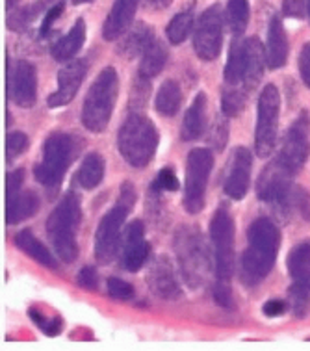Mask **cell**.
<instances>
[{"label":"cell","mask_w":310,"mask_h":351,"mask_svg":"<svg viewBox=\"0 0 310 351\" xmlns=\"http://www.w3.org/2000/svg\"><path fill=\"white\" fill-rule=\"evenodd\" d=\"M281 247L277 225L266 216L257 217L247 230V247L241 255L240 279L247 287H257L272 274Z\"/></svg>","instance_id":"obj_1"},{"label":"cell","mask_w":310,"mask_h":351,"mask_svg":"<svg viewBox=\"0 0 310 351\" xmlns=\"http://www.w3.org/2000/svg\"><path fill=\"white\" fill-rule=\"evenodd\" d=\"M158 128L156 125L141 114H130L127 121L123 123L117 134V149L123 158L127 160L128 166L145 167L158 149Z\"/></svg>","instance_id":"obj_2"},{"label":"cell","mask_w":310,"mask_h":351,"mask_svg":"<svg viewBox=\"0 0 310 351\" xmlns=\"http://www.w3.org/2000/svg\"><path fill=\"white\" fill-rule=\"evenodd\" d=\"M82 219L80 197L76 193H65L47 219V234L56 255L64 262H73L78 256L76 232Z\"/></svg>","instance_id":"obj_3"},{"label":"cell","mask_w":310,"mask_h":351,"mask_svg":"<svg viewBox=\"0 0 310 351\" xmlns=\"http://www.w3.org/2000/svg\"><path fill=\"white\" fill-rule=\"evenodd\" d=\"M175 253L184 282L191 288L203 287L210 275V251L201 230L184 225L175 234Z\"/></svg>","instance_id":"obj_4"},{"label":"cell","mask_w":310,"mask_h":351,"mask_svg":"<svg viewBox=\"0 0 310 351\" xmlns=\"http://www.w3.org/2000/svg\"><path fill=\"white\" fill-rule=\"evenodd\" d=\"M119 91V77L114 67H104L91 84L88 95L84 99L82 125L89 132L106 130L114 114L115 101Z\"/></svg>","instance_id":"obj_5"},{"label":"cell","mask_w":310,"mask_h":351,"mask_svg":"<svg viewBox=\"0 0 310 351\" xmlns=\"http://www.w3.org/2000/svg\"><path fill=\"white\" fill-rule=\"evenodd\" d=\"M78 154V141L75 136L54 132L43 143V156L39 162L34 175L36 179L49 190H56L62 184L64 175L69 169L71 162Z\"/></svg>","instance_id":"obj_6"},{"label":"cell","mask_w":310,"mask_h":351,"mask_svg":"<svg viewBox=\"0 0 310 351\" xmlns=\"http://www.w3.org/2000/svg\"><path fill=\"white\" fill-rule=\"evenodd\" d=\"M136 203V192L130 182H125L121 186L119 201L115 203L112 210L101 219V223L97 227L95 234V256L101 264L112 262L117 255L121 245V230L127 221V216L130 208Z\"/></svg>","instance_id":"obj_7"},{"label":"cell","mask_w":310,"mask_h":351,"mask_svg":"<svg viewBox=\"0 0 310 351\" xmlns=\"http://www.w3.org/2000/svg\"><path fill=\"white\" fill-rule=\"evenodd\" d=\"M278 114H281V95L277 86L267 84L259 99V115L254 128V151L260 158H266L273 153L277 143Z\"/></svg>","instance_id":"obj_8"},{"label":"cell","mask_w":310,"mask_h":351,"mask_svg":"<svg viewBox=\"0 0 310 351\" xmlns=\"http://www.w3.org/2000/svg\"><path fill=\"white\" fill-rule=\"evenodd\" d=\"M210 240L214 245L215 275L228 281L235 271V221L225 206H219L210 221Z\"/></svg>","instance_id":"obj_9"},{"label":"cell","mask_w":310,"mask_h":351,"mask_svg":"<svg viewBox=\"0 0 310 351\" xmlns=\"http://www.w3.org/2000/svg\"><path fill=\"white\" fill-rule=\"evenodd\" d=\"M214 167V156L208 149H193L188 156L186 182H184V208L190 214H199L204 206V193L208 177Z\"/></svg>","instance_id":"obj_10"},{"label":"cell","mask_w":310,"mask_h":351,"mask_svg":"<svg viewBox=\"0 0 310 351\" xmlns=\"http://www.w3.org/2000/svg\"><path fill=\"white\" fill-rule=\"evenodd\" d=\"M309 128V115L301 114L294 121V125L288 128L285 140H283V145H281V151H278L277 158H275L278 166L286 169L294 177L303 169L305 162H307L310 154Z\"/></svg>","instance_id":"obj_11"},{"label":"cell","mask_w":310,"mask_h":351,"mask_svg":"<svg viewBox=\"0 0 310 351\" xmlns=\"http://www.w3.org/2000/svg\"><path fill=\"white\" fill-rule=\"evenodd\" d=\"M223 12L219 4L206 8L197 21L193 32V51L204 62H212L222 54Z\"/></svg>","instance_id":"obj_12"},{"label":"cell","mask_w":310,"mask_h":351,"mask_svg":"<svg viewBox=\"0 0 310 351\" xmlns=\"http://www.w3.org/2000/svg\"><path fill=\"white\" fill-rule=\"evenodd\" d=\"M294 175L283 169L273 160L272 164L262 171L259 182H257V195L266 203L277 204L278 208H294V190L296 186L291 182Z\"/></svg>","instance_id":"obj_13"},{"label":"cell","mask_w":310,"mask_h":351,"mask_svg":"<svg viewBox=\"0 0 310 351\" xmlns=\"http://www.w3.org/2000/svg\"><path fill=\"white\" fill-rule=\"evenodd\" d=\"M10 99L19 108H32L38 99V71L30 62L19 60L10 71Z\"/></svg>","instance_id":"obj_14"},{"label":"cell","mask_w":310,"mask_h":351,"mask_svg":"<svg viewBox=\"0 0 310 351\" xmlns=\"http://www.w3.org/2000/svg\"><path fill=\"white\" fill-rule=\"evenodd\" d=\"M251 171H253V154L246 147H238L230 158L223 182V190L228 197L235 201H241L246 197L251 184Z\"/></svg>","instance_id":"obj_15"},{"label":"cell","mask_w":310,"mask_h":351,"mask_svg":"<svg viewBox=\"0 0 310 351\" xmlns=\"http://www.w3.org/2000/svg\"><path fill=\"white\" fill-rule=\"evenodd\" d=\"M86 73H88V62L86 60H73L69 64H65L58 73L56 91L47 99L49 108H60V106L69 104L76 97L78 90H80Z\"/></svg>","instance_id":"obj_16"},{"label":"cell","mask_w":310,"mask_h":351,"mask_svg":"<svg viewBox=\"0 0 310 351\" xmlns=\"http://www.w3.org/2000/svg\"><path fill=\"white\" fill-rule=\"evenodd\" d=\"M147 285L152 294L164 301H177L182 298V288L178 285L169 258L158 256L154 258L147 271Z\"/></svg>","instance_id":"obj_17"},{"label":"cell","mask_w":310,"mask_h":351,"mask_svg":"<svg viewBox=\"0 0 310 351\" xmlns=\"http://www.w3.org/2000/svg\"><path fill=\"white\" fill-rule=\"evenodd\" d=\"M151 247L145 240V229L141 221H132L125 232L123 242V255H121V266L127 271H138L149 258Z\"/></svg>","instance_id":"obj_18"},{"label":"cell","mask_w":310,"mask_h":351,"mask_svg":"<svg viewBox=\"0 0 310 351\" xmlns=\"http://www.w3.org/2000/svg\"><path fill=\"white\" fill-rule=\"evenodd\" d=\"M138 2L139 0H115L112 12L108 13L106 21L102 25V38L106 41L123 38L128 32V26L132 25Z\"/></svg>","instance_id":"obj_19"},{"label":"cell","mask_w":310,"mask_h":351,"mask_svg":"<svg viewBox=\"0 0 310 351\" xmlns=\"http://www.w3.org/2000/svg\"><path fill=\"white\" fill-rule=\"evenodd\" d=\"M288 38L285 26L277 13L270 17L267 25V43H266V64L270 69H281L288 60Z\"/></svg>","instance_id":"obj_20"},{"label":"cell","mask_w":310,"mask_h":351,"mask_svg":"<svg viewBox=\"0 0 310 351\" xmlns=\"http://www.w3.org/2000/svg\"><path fill=\"white\" fill-rule=\"evenodd\" d=\"M247 75H249V52H247L246 39H235L228 52L227 65L223 71V77L228 86H243L246 88ZM247 90V88H246ZM249 91V90H247Z\"/></svg>","instance_id":"obj_21"},{"label":"cell","mask_w":310,"mask_h":351,"mask_svg":"<svg viewBox=\"0 0 310 351\" xmlns=\"http://www.w3.org/2000/svg\"><path fill=\"white\" fill-rule=\"evenodd\" d=\"M204 127H206V95L201 91L197 93L191 106L184 114L180 138L184 141L199 140L204 134Z\"/></svg>","instance_id":"obj_22"},{"label":"cell","mask_w":310,"mask_h":351,"mask_svg":"<svg viewBox=\"0 0 310 351\" xmlns=\"http://www.w3.org/2000/svg\"><path fill=\"white\" fill-rule=\"evenodd\" d=\"M288 271L294 285L310 294V238L294 245L288 255Z\"/></svg>","instance_id":"obj_23"},{"label":"cell","mask_w":310,"mask_h":351,"mask_svg":"<svg viewBox=\"0 0 310 351\" xmlns=\"http://www.w3.org/2000/svg\"><path fill=\"white\" fill-rule=\"evenodd\" d=\"M84 41H86V23L84 19H78L69 32L52 45V56L58 62H69L82 49Z\"/></svg>","instance_id":"obj_24"},{"label":"cell","mask_w":310,"mask_h":351,"mask_svg":"<svg viewBox=\"0 0 310 351\" xmlns=\"http://www.w3.org/2000/svg\"><path fill=\"white\" fill-rule=\"evenodd\" d=\"M152 41H154V30L151 26H147L145 23H138L132 30H128L123 36L119 54H123L125 58L143 56V52L151 47Z\"/></svg>","instance_id":"obj_25"},{"label":"cell","mask_w":310,"mask_h":351,"mask_svg":"<svg viewBox=\"0 0 310 351\" xmlns=\"http://www.w3.org/2000/svg\"><path fill=\"white\" fill-rule=\"evenodd\" d=\"M39 210V197L34 192H19L8 197L6 221L8 225H17L25 221Z\"/></svg>","instance_id":"obj_26"},{"label":"cell","mask_w":310,"mask_h":351,"mask_svg":"<svg viewBox=\"0 0 310 351\" xmlns=\"http://www.w3.org/2000/svg\"><path fill=\"white\" fill-rule=\"evenodd\" d=\"M15 245H17L21 251H25L30 258H34V261L39 262L41 266H45V268H58V262L56 258H54V255L45 247L43 243L39 242L38 238L34 237L30 230H21L19 234L15 237Z\"/></svg>","instance_id":"obj_27"},{"label":"cell","mask_w":310,"mask_h":351,"mask_svg":"<svg viewBox=\"0 0 310 351\" xmlns=\"http://www.w3.org/2000/svg\"><path fill=\"white\" fill-rule=\"evenodd\" d=\"M106 173V164L99 153L86 154V158L82 160V166L76 173V180L78 184L82 186L84 190H93L101 184Z\"/></svg>","instance_id":"obj_28"},{"label":"cell","mask_w":310,"mask_h":351,"mask_svg":"<svg viewBox=\"0 0 310 351\" xmlns=\"http://www.w3.org/2000/svg\"><path fill=\"white\" fill-rule=\"evenodd\" d=\"M180 104H182V90H180L178 82H175V80H165L160 86L156 99H154V108H156V112L160 115H164V117H173V115L178 114Z\"/></svg>","instance_id":"obj_29"},{"label":"cell","mask_w":310,"mask_h":351,"mask_svg":"<svg viewBox=\"0 0 310 351\" xmlns=\"http://www.w3.org/2000/svg\"><path fill=\"white\" fill-rule=\"evenodd\" d=\"M167 49L162 41H152L151 47L143 52V56H141V64H139V71L138 75H141L143 78H149L152 80L154 77H158L160 73L164 71L165 64H167Z\"/></svg>","instance_id":"obj_30"},{"label":"cell","mask_w":310,"mask_h":351,"mask_svg":"<svg viewBox=\"0 0 310 351\" xmlns=\"http://www.w3.org/2000/svg\"><path fill=\"white\" fill-rule=\"evenodd\" d=\"M193 25H195V12H193V4H191L182 12H178L171 19V23L167 25V30H165L167 39L171 41L173 45L182 43L184 39L190 36Z\"/></svg>","instance_id":"obj_31"},{"label":"cell","mask_w":310,"mask_h":351,"mask_svg":"<svg viewBox=\"0 0 310 351\" xmlns=\"http://www.w3.org/2000/svg\"><path fill=\"white\" fill-rule=\"evenodd\" d=\"M227 23L235 36H241L246 32L247 23H249V0H228Z\"/></svg>","instance_id":"obj_32"},{"label":"cell","mask_w":310,"mask_h":351,"mask_svg":"<svg viewBox=\"0 0 310 351\" xmlns=\"http://www.w3.org/2000/svg\"><path fill=\"white\" fill-rule=\"evenodd\" d=\"M247 95H249V91L241 90L238 86H230V88H225L222 93V110L223 115H227V117H236V115H240L246 108V102H247Z\"/></svg>","instance_id":"obj_33"},{"label":"cell","mask_w":310,"mask_h":351,"mask_svg":"<svg viewBox=\"0 0 310 351\" xmlns=\"http://www.w3.org/2000/svg\"><path fill=\"white\" fill-rule=\"evenodd\" d=\"M228 141V121L227 115H217L208 130V143L214 151H223Z\"/></svg>","instance_id":"obj_34"},{"label":"cell","mask_w":310,"mask_h":351,"mask_svg":"<svg viewBox=\"0 0 310 351\" xmlns=\"http://www.w3.org/2000/svg\"><path fill=\"white\" fill-rule=\"evenodd\" d=\"M149 93H151V80L138 75L136 80H134L132 93H130V106L132 108H141L149 99Z\"/></svg>","instance_id":"obj_35"},{"label":"cell","mask_w":310,"mask_h":351,"mask_svg":"<svg viewBox=\"0 0 310 351\" xmlns=\"http://www.w3.org/2000/svg\"><path fill=\"white\" fill-rule=\"evenodd\" d=\"M309 292L305 288L294 285L290 288V300H291V311L298 318H305L307 316V311H309L310 300H309Z\"/></svg>","instance_id":"obj_36"},{"label":"cell","mask_w":310,"mask_h":351,"mask_svg":"<svg viewBox=\"0 0 310 351\" xmlns=\"http://www.w3.org/2000/svg\"><path fill=\"white\" fill-rule=\"evenodd\" d=\"M108 294L117 301H130L134 298V288L130 282L117 279V277H110L108 279Z\"/></svg>","instance_id":"obj_37"},{"label":"cell","mask_w":310,"mask_h":351,"mask_svg":"<svg viewBox=\"0 0 310 351\" xmlns=\"http://www.w3.org/2000/svg\"><path fill=\"white\" fill-rule=\"evenodd\" d=\"M28 147V136L25 132H12L6 138V158L8 162H12L15 156H19L21 153H25Z\"/></svg>","instance_id":"obj_38"},{"label":"cell","mask_w":310,"mask_h":351,"mask_svg":"<svg viewBox=\"0 0 310 351\" xmlns=\"http://www.w3.org/2000/svg\"><path fill=\"white\" fill-rule=\"evenodd\" d=\"M30 318L38 324V327L45 335H49V337H56L58 332L62 331V319L60 318H47L38 311H30Z\"/></svg>","instance_id":"obj_39"},{"label":"cell","mask_w":310,"mask_h":351,"mask_svg":"<svg viewBox=\"0 0 310 351\" xmlns=\"http://www.w3.org/2000/svg\"><path fill=\"white\" fill-rule=\"evenodd\" d=\"M178 179L175 171H173L171 167H165L162 171L158 173V177L154 180V188L156 190H164V192H177L178 190Z\"/></svg>","instance_id":"obj_40"},{"label":"cell","mask_w":310,"mask_h":351,"mask_svg":"<svg viewBox=\"0 0 310 351\" xmlns=\"http://www.w3.org/2000/svg\"><path fill=\"white\" fill-rule=\"evenodd\" d=\"M65 10V2L64 0H58L54 6L49 8V12L45 13V19H43V25H41V38H47L49 32H51L52 25L60 19V15L64 13Z\"/></svg>","instance_id":"obj_41"},{"label":"cell","mask_w":310,"mask_h":351,"mask_svg":"<svg viewBox=\"0 0 310 351\" xmlns=\"http://www.w3.org/2000/svg\"><path fill=\"white\" fill-rule=\"evenodd\" d=\"M214 300L217 305L232 308V290L228 287V281L217 279V282L214 285Z\"/></svg>","instance_id":"obj_42"},{"label":"cell","mask_w":310,"mask_h":351,"mask_svg":"<svg viewBox=\"0 0 310 351\" xmlns=\"http://www.w3.org/2000/svg\"><path fill=\"white\" fill-rule=\"evenodd\" d=\"M76 281L78 285L84 288V290H97V285H99V275H97L95 268L91 266H84L78 275H76Z\"/></svg>","instance_id":"obj_43"},{"label":"cell","mask_w":310,"mask_h":351,"mask_svg":"<svg viewBox=\"0 0 310 351\" xmlns=\"http://www.w3.org/2000/svg\"><path fill=\"white\" fill-rule=\"evenodd\" d=\"M299 75H301V78H303V82L307 84L310 88V43H307V45L301 49V52H299Z\"/></svg>","instance_id":"obj_44"},{"label":"cell","mask_w":310,"mask_h":351,"mask_svg":"<svg viewBox=\"0 0 310 351\" xmlns=\"http://www.w3.org/2000/svg\"><path fill=\"white\" fill-rule=\"evenodd\" d=\"M23 179H25V171H23V169H13V171L8 173V179H6L8 197H12V195L21 192Z\"/></svg>","instance_id":"obj_45"},{"label":"cell","mask_w":310,"mask_h":351,"mask_svg":"<svg viewBox=\"0 0 310 351\" xmlns=\"http://www.w3.org/2000/svg\"><path fill=\"white\" fill-rule=\"evenodd\" d=\"M283 13L291 19H303L305 0H283Z\"/></svg>","instance_id":"obj_46"},{"label":"cell","mask_w":310,"mask_h":351,"mask_svg":"<svg viewBox=\"0 0 310 351\" xmlns=\"http://www.w3.org/2000/svg\"><path fill=\"white\" fill-rule=\"evenodd\" d=\"M262 311H264V314H266V316H270V318H277V316H281V314H285L286 301L270 300L264 303Z\"/></svg>","instance_id":"obj_47"},{"label":"cell","mask_w":310,"mask_h":351,"mask_svg":"<svg viewBox=\"0 0 310 351\" xmlns=\"http://www.w3.org/2000/svg\"><path fill=\"white\" fill-rule=\"evenodd\" d=\"M173 0H143V4H145L147 10H151V12H162V10H167V8L171 6Z\"/></svg>","instance_id":"obj_48"},{"label":"cell","mask_w":310,"mask_h":351,"mask_svg":"<svg viewBox=\"0 0 310 351\" xmlns=\"http://www.w3.org/2000/svg\"><path fill=\"white\" fill-rule=\"evenodd\" d=\"M75 4H88V2H93V0H73Z\"/></svg>","instance_id":"obj_49"},{"label":"cell","mask_w":310,"mask_h":351,"mask_svg":"<svg viewBox=\"0 0 310 351\" xmlns=\"http://www.w3.org/2000/svg\"><path fill=\"white\" fill-rule=\"evenodd\" d=\"M15 2H19V0H8V6H13Z\"/></svg>","instance_id":"obj_50"},{"label":"cell","mask_w":310,"mask_h":351,"mask_svg":"<svg viewBox=\"0 0 310 351\" xmlns=\"http://www.w3.org/2000/svg\"><path fill=\"white\" fill-rule=\"evenodd\" d=\"M307 8H309V19H310V0H307Z\"/></svg>","instance_id":"obj_51"}]
</instances>
